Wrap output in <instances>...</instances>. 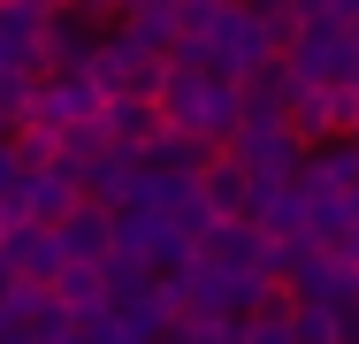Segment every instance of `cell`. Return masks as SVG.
<instances>
[{
    "label": "cell",
    "mask_w": 359,
    "mask_h": 344,
    "mask_svg": "<svg viewBox=\"0 0 359 344\" xmlns=\"http://www.w3.org/2000/svg\"><path fill=\"white\" fill-rule=\"evenodd\" d=\"M229 153L252 184H298V168H306V145L290 138V123H245L229 138Z\"/></svg>",
    "instance_id": "cell-1"
},
{
    "label": "cell",
    "mask_w": 359,
    "mask_h": 344,
    "mask_svg": "<svg viewBox=\"0 0 359 344\" xmlns=\"http://www.w3.org/2000/svg\"><path fill=\"white\" fill-rule=\"evenodd\" d=\"M100 92H92V77H39V92H31V123L23 131H76V123H100Z\"/></svg>",
    "instance_id": "cell-2"
},
{
    "label": "cell",
    "mask_w": 359,
    "mask_h": 344,
    "mask_svg": "<svg viewBox=\"0 0 359 344\" xmlns=\"http://www.w3.org/2000/svg\"><path fill=\"white\" fill-rule=\"evenodd\" d=\"M0 260H8V275L15 283H39V291H54L62 283V268H69V253H62V237L54 230H8V245H0Z\"/></svg>",
    "instance_id": "cell-3"
},
{
    "label": "cell",
    "mask_w": 359,
    "mask_h": 344,
    "mask_svg": "<svg viewBox=\"0 0 359 344\" xmlns=\"http://www.w3.org/2000/svg\"><path fill=\"white\" fill-rule=\"evenodd\" d=\"M39 39H46V8H39V0H15V8H0V69H15V77H39Z\"/></svg>",
    "instance_id": "cell-4"
},
{
    "label": "cell",
    "mask_w": 359,
    "mask_h": 344,
    "mask_svg": "<svg viewBox=\"0 0 359 344\" xmlns=\"http://www.w3.org/2000/svg\"><path fill=\"white\" fill-rule=\"evenodd\" d=\"M54 237H62V253H69V268H107V253H115V214L84 199V206L69 214V222L54 230Z\"/></svg>",
    "instance_id": "cell-5"
},
{
    "label": "cell",
    "mask_w": 359,
    "mask_h": 344,
    "mask_svg": "<svg viewBox=\"0 0 359 344\" xmlns=\"http://www.w3.org/2000/svg\"><path fill=\"white\" fill-rule=\"evenodd\" d=\"M207 161H215V145L207 138H184V131H161L145 145V176H161V184H199Z\"/></svg>",
    "instance_id": "cell-6"
},
{
    "label": "cell",
    "mask_w": 359,
    "mask_h": 344,
    "mask_svg": "<svg viewBox=\"0 0 359 344\" xmlns=\"http://www.w3.org/2000/svg\"><path fill=\"white\" fill-rule=\"evenodd\" d=\"M100 131H107L115 153H138V161H145V145L168 131V123H161V107H153V100H107V107H100Z\"/></svg>",
    "instance_id": "cell-7"
},
{
    "label": "cell",
    "mask_w": 359,
    "mask_h": 344,
    "mask_svg": "<svg viewBox=\"0 0 359 344\" xmlns=\"http://www.w3.org/2000/svg\"><path fill=\"white\" fill-rule=\"evenodd\" d=\"M23 206H31V222H39V230H62L76 206H84V184L62 176V168H39V176H23Z\"/></svg>",
    "instance_id": "cell-8"
},
{
    "label": "cell",
    "mask_w": 359,
    "mask_h": 344,
    "mask_svg": "<svg viewBox=\"0 0 359 344\" xmlns=\"http://www.w3.org/2000/svg\"><path fill=\"white\" fill-rule=\"evenodd\" d=\"M199 199L215 206L222 222H245V206H252V176L237 168V153H215V161L199 168Z\"/></svg>",
    "instance_id": "cell-9"
},
{
    "label": "cell",
    "mask_w": 359,
    "mask_h": 344,
    "mask_svg": "<svg viewBox=\"0 0 359 344\" xmlns=\"http://www.w3.org/2000/svg\"><path fill=\"white\" fill-rule=\"evenodd\" d=\"M199 260H215V268H268V237L252 222H222L215 237L199 245Z\"/></svg>",
    "instance_id": "cell-10"
},
{
    "label": "cell",
    "mask_w": 359,
    "mask_h": 344,
    "mask_svg": "<svg viewBox=\"0 0 359 344\" xmlns=\"http://www.w3.org/2000/svg\"><path fill=\"white\" fill-rule=\"evenodd\" d=\"M107 153H115V145H107V131H100V123H76V131L54 138V168H62V176H76V184H84Z\"/></svg>",
    "instance_id": "cell-11"
},
{
    "label": "cell",
    "mask_w": 359,
    "mask_h": 344,
    "mask_svg": "<svg viewBox=\"0 0 359 344\" xmlns=\"http://www.w3.org/2000/svg\"><path fill=\"white\" fill-rule=\"evenodd\" d=\"M54 298H62V314L84 329V322H100V314H107V275H100V268H62Z\"/></svg>",
    "instance_id": "cell-12"
},
{
    "label": "cell",
    "mask_w": 359,
    "mask_h": 344,
    "mask_svg": "<svg viewBox=\"0 0 359 344\" xmlns=\"http://www.w3.org/2000/svg\"><path fill=\"white\" fill-rule=\"evenodd\" d=\"M31 92H39V77H15V69H0V131H8V138L31 123Z\"/></svg>",
    "instance_id": "cell-13"
},
{
    "label": "cell",
    "mask_w": 359,
    "mask_h": 344,
    "mask_svg": "<svg viewBox=\"0 0 359 344\" xmlns=\"http://www.w3.org/2000/svg\"><path fill=\"white\" fill-rule=\"evenodd\" d=\"M168 344H245V322H215V314H184Z\"/></svg>",
    "instance_id": "cell-14"
},
{
    "label": "cell",
    "mask_w": 359,
    "mask_h": 344,
    "mask_svg": "<svg viewBox=\"0 0 359 344\" xmlns=\"http://www.w3.org/2000/svg\"><path fill=\"white\" fill-rule=\"evenodd\" d=\"M15 161H23V176H39V168H54V131H15Z\"/></svg>",
    "instance_id": "cell-15"
},
{
    "label": "cell",
    "mask_w": 359,
    "mask_h": 344,
    "mask_svg": "<svg viewBox=\"0 0 359 344\" xmlns=\"http://www.w3.org/2000/svg\"><path fill=\"white\" fill-rule=\"evenodd\" d=\"M76 344H138V337H130L115 314H100V322H84V329H76Z\"/></svg>",
    "instance_id": "cell-16"
},
{
    "label": "cell",
    "mask_w": 359,
    "mask_h": 344,
    "mask_svg": "<svg viewBox=\"0 0 359 344\" xmlns=\"http://www.w3.org/2000/svg\"><path fill=\"white\" fill-rule=\"evenodd\" d=\"M245 15H260V23H290L298 15V0H237Z\"/></svg>",
    "instance_id": "cell-17"
},
{
    "label": "cell",
    "mask_w": 359,
    "mask_h": 344,
    "mask_svg": "<svg viewBox=\"0 0 359 344\" xmlns=\"http://www.w3.org/2000/svg\"><path fill=\"white\" fill-rule=\"evenodd\" d=\"M23 192V161H15V145H0V199H15Z\"/></svg>",
    "instance_id": "cell-18"
},
{
    "label": "cell",
    "mask_w": 359,
    "mask_h": 344,
    "mask_svg": "<svg viewBox=\"0 0 359 344\" xmlns=\"http://www.w3.org/2000/svg\"><path fill=\"white\" fill-rule=\"evenodd\" d=\"M337 260H344V268L359 275V230H352V237H344V245H337Z\"/></svg>",
    "instance_id": "cell-19"
},
{
    "label": "cell",
    "mask_w": 359,
    "mask_h": 344,
    "mask_svg": "<svg viewBox=\"0 0 359 344\" xmlns=\"http://www.w3.org/2000/svg\"><path fill=\"white\" fill-rule=\"evenodd\" d=\"M0 344H31V329H0Z\"/></svg>",
    "instance_id": "cell-20"
},
{
    "label": "cell",
    "mask_w": 359,
    "mask_h": 344,
    "mask_svg": "<svg viewBox=\"0 0 359 344\" xmlns=\"http://www.w3.org/2000/svg\"><path fill=\"white\" fill-rule=\"evenodd\" d=\"M0 8H15V0H0Z\"/></svg>",
    "instance_id": "cell-21"
},
{
    "label": "cell",
    "mask_w": 359,
    "mask_h": 344,
    "mask_svg": "<svg viewBox=\"0 0 359 344\" xmlns=\"http://www.w3.org/2000/svg\"><path fill=\"white\" fill-rule=\"evenodd\" d=\"M352 100H359V84H352Z\"/></svg>",
    "instance_id": "cell-22"
}]
</instances>
